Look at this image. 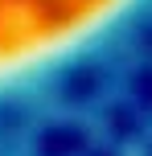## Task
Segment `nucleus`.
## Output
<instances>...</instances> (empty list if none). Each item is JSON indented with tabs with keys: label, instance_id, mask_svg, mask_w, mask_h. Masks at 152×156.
Wrapping results in <instances>:
<instances>
[{
	"label": "nucleus",
	"instance_id": "1",
	"mask_svg": "<svg viewBox=\"0 0 152 156\" xmlns=\"http://www.w3.org/2000/svg\"><path fill=\"white\" fill-rule=\"evenodd\" d=\"M152 33V0H0V115L62 90Z\"/></svg>",
	"mask_w": 152,
	"mask_h": 156
}]
</instances>
